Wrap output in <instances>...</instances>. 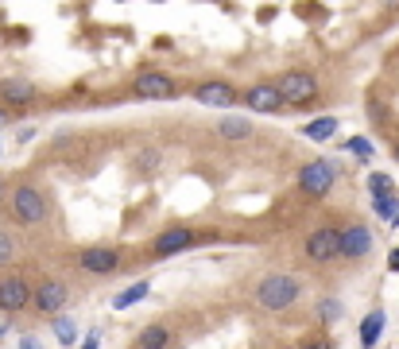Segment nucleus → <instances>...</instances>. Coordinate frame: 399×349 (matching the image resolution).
Segmentation results:
<instances>
[{"label": "nucleus", "mask_w": 399, "mask_h": 349, "mask_svg": "<svg viewBox=\"0 0 399 349\" xmlns=\"http://www.w3.org/2000/svg\"><path fill=\"white\" fill-rule=\"evenodd\" d=\"M380 330H384V315H380V310H372V315L360 322V345H376Z\"/></svg>", "instance_id": "obj_18"}, {"label": "nucleus", "mask_w": 399, "mask_h": 349, "mask_svg": "<svg viewBox=\"0 0 399 349\" xmlns=\"http://www.w3.org/2000/svg\"><path fill=\"white\" fill-rule=\"evenodd\" d=\"M159 159H163V156H159L155 148H148V151H136L132 163H136V171H151V167H159Z\"/></svg>", "instance_id": "obj_21"}, {"label": "nucleus", "mask_w": 399, "mask_h": 349, "mask_svg": "<svg viewBox=\"0 0 399 349\" xmlns=\"http://www.w3.org/2000/svg\"><path fill=\"white\" fill-rule=\"evenodd\" d=\"M337 315H341V307H337L333 299H326V303H322V318H326V322H333Z\"/></svg>", "instance_id": "obj_23"}, {"label": "nucleus", "mask_w": 399, "mask_h": 349, "mask_svg": "<svg viewBox=\"0 0 399 349\" xmlns=\"http://www.w3.org/2000/svg\"><path fill=\"white\" fill-rule=\"evenodd\" d=\"M4 334H8V326H4V322H0V338H4Z\"/></svg>", "instance_id": "obj_30"}, {"label": "nucleus", "mask_w": 399, "mask_h": 349, "mask_svg": "<svg viewBox=\"0 0 399 349\" xmlns=\"http://www.w3.org/2000/svg\"><path fill=\"white\" fill-rule=\"evenodd\" d=\"M82 349H97V330H93L90 338H85V345H82Z\"/></svg>", "instance_id": "obj_27"}, {"label": "nucleus", "mask_w": 399, "mask_h": 349, "mask_svg": "<svg viewBox=\"0 0 399 349\" xmlns=\"http://www.w3.org/2000/svg\"><path fill=\"white\" fill-rule=\"evenodd\" d=\"M307 349H333V345H330V341H326V338H322V341H310V345H307Z\"/></svg>", "instance_id": "obj_28"}, {"label": "nucleus", "mask_w": 399, "mask_h": 349, "mask_svg": "<svg viewBox=\"0 0 399 349\" xmlns=\"http://www.w3.org/2000/svg\"><path fill=\"white\" fill-rule=\"evenodd\" d=\"M333 174H337V167H333L330 159H314V163H307L299 171V186L318 198V194H326L333 186Z\"/></svg>", "instance_id": "obj_4"}, {"label": "nucleus", "mask_w": 399, "mask_h": 349, "mask_svg": "<svg viewBox=\"0 0 399 349\" xmlns=\"http://www.w3.org/2000/svg\"><path fill=\"white\" fill-rule=\"evenodd\" d=\"M66 283H59V280H43L39 287H35V295H31V303H35V310H43V315H59L62 307H66Z\"/></svg>", "instance_id": "obj_6"}, {"label": "nucleus", "mask_w": 399, "mask_h": 349, "mask_svg": "<svg viewBox=\"0 0 399 349\" xmlns=\"http://www.w3.org/2000/svg\"><path fill=\"white\" fill-rule=\"evenodd\" d=\"M20 349H43V345L35 338H24V341H20Z\"/></svg>", "instance_id": "obj_26"}, {"label": "nucleus", "mask_w": 399, "mask_h": 349, "mask_svg": "<svg viewBox=\"0 0 399 349\" xmlns=\"http://www.w3.org/2000/svg\"><path fill=\"white\" fill-rule=\"evenodd\" d=\"M12 256V241H8V237H4V233H0V264H4V260H8Z\"/></svg>", "instance_id": "obj_24"}, {"label": "nucleus", "mask_w": 399, "mask_h": 349, "mask_svg": "<svg viewBox=\"0 0 399 349\" xmlns=\"http://www.w3.org/2000/svg\"><path fill=\"white\" fill-rule=\"evenodd\" d=\"M82 268L85 272H97V275H108L120 268V256L117 249H105V245H97V249H85L82 252Z\"/></svg>", "instance_id": "obj_10"}, {"label": "nucleus", "mask_w": 399, "mask_h": 349, "mask_svg": "<svg viewBox=\"0 0 399 349\" xmlns=\"http://www.w3.org/2000/svg\"><path fill=\"white\" fill-rule=\"evenodd\" d=\"M368 186H372V194H376V198L391 194V179H388V174H372V179H368Z\"/></svg>", "instance_id": "obj_22"}, {"label": "nucleus", "mask_w": 399, "mask_h": 349, "mask_svg": "<svg viewBox=\"0 0 399 349\" xmlns=\"http://www.w3.org/2000/svg\"><path fill=\"white\" fill-rule=\"evenodd\" d=\"M136 97H148V101H159V97H171L175 93V82L167 74H159V70H144L140 78L132 82Z\"/></svg>", "instance_id": "obj_8"}, {"label": "nucleus", "mask_w": 399, "mask_h": 349, "mask_svg": "<svg viewBox=\"0 0 399 349\" xmlns=\"http://www.w3.org/2000/svg\"><path fill=\"white\" fill-rule=\"evenodd\" d=\"M295 299H299V280H295V275L275 272L256 287V307L260 310H287Z\"/></svg>", "instance_id": "obj_1"}, {"label": "nucleus", "mask_w": 399, "mask_h": 349, "mask_svg": "<svg viewBox=\"0 0 399 349\" xmlns=\"http://www.w3.org/2000/svg\"><path fill=\"white\" fill-rule=\"evenodd\" d=\"M307 256L318 260V264L341 256V233H337V229H314V233L307 237Z\"/></svg>", "instance_id": "obj_5"}, {"label": "nucleus", "mask_w": 399, "mask_h": 349, "mask_svg": "<svg viewBox=\"0 0 399 349\" xmlns=\"http://www.w3.org/2000/svg\"><path fill=\"white\" fill-rule=\"evenodd\" d=\"M190 245H194V233L186 229V225H175V229H167V233H159V237H155V252H159V256H175V252L190 249Z\"/></svg>", "instance_id": "obj_12"}, {"label": "nucleus", "mask_w": 399, "mask_h": 349, "mask_svg": "<svg viewBox=\"0 0 399 349\" xmlns=\"http://www.w3.org/2000/svg\"><path fill=\"white\" fill-rule=\"evenodd\" d=\"M148 291H151V283H148V280L132 283V287H125V291H120V295H117V299H113V307H117V310H128V307H132V303H140L144 295H148Z\"/></svg>", "instance_id": "obj_17"}, {"label": "nucleus", "mask_w": 399, "mask_h": 349, "mask_svg": "<svg viewBox=\"0 0 399 349\" xmlns=\"http://www.w3.org/2000/svg\"><path fill=\"white\" fill-rule=\"evenodd\" d=\"M12 217L20 225H39L47 217V198L35 186H16V194H12Z\"/></svg>", "instance_id": "obj_2"}, {"label": "nucleus", "mask_w": 399, "mask_h": 349, "mask_svg": "<svg viewBox=\"0 0 399 349\" xmlns=\"http://www.w3.org/2000/svg\"><path fill=\"white\" fill-rule=\"evenodd\" d=\"M55 338H59L62 345H74V341H78V326L70 322V318H55Z\"/></svg>", "instance_id": "obj_20"}, {"label": "nucleus", "mask_w": 399, "mask_h": 349, "mask_svg": "<svg viewBox=\"0 0 399 349\" xmlns=\"http://www.w3.org/2000/svg\"><path fill=\"white\" fill-rule=\"evenodd\" d=\"M302 132H307L310 140H330V136L337 132V121H333V116H322V121H310Z\"/></svg>", "instance_id": "obj_19"}, {"label": "nucleus", "mask_w": 399, "mask_h": 349, "mask_svg": "<svg viewBox=\"0 0 399 349\" xmlns=\"http://www.w3.org/2000/svg\"><path fill=\"white\" fill-rule=\"evenodd\" d=\"M217 132H221V140H248L252 125H248V121H241V116H221Z\"/></svg>", "instance_id": "obj_16"}, {"label": "nucleus", "mask_w": 399, "mask_h": 349, "mask_svg": "<svg viewBox=\"0 0 399 349\" xmlns=\"http://www.w3.org/2000/svg\"><path fill=\"white\" fill-rule=\"evenodd\" d=\"M248 109L252 113H279V105H283V93H279V85L275 82H260V85H252L248 90Z\"/></svg>", "instance_id": "obj_9"}, {"label": "nucleus", "mask_w": 399, "mask_h": 349, "mask_svg": "<svg viewBox=\"0 0 399 349\" xmlns=\"http://www.w3.org/2000/svg\"><path fill=\"white\" fill-rule=\"evenodd\" d=\"M0 194H4V183H0Z\"/></svg>", "instance_id": "obj_32"}, {"label": "nucleus", "mask_w": 399, "mask_h": 349, "mask_svg": "<svg viewBox=\"0 0 399 349\" xmlns=\"http://www.w3.org/2000/svg\"><path fill=\"white\" fill-rule=\"evenodd\" d=\"M0 97L8 101V105H27V101H35V82H24V78H4V82H0Z\"/></svg>", "instance_id": "obj_14"}, {"label": "nucleus", "mask_w": 399, "mask_h": 349, "mask_svg": "<svg viewBox=\"0 0 399 349\" xmlns=\"http://www.w3.org/2000/svg\"><path fill=\"white\" fill-rule=\"evenodd\" d=\"M194 97H198L202 105H217V109H229V105H233V101H237V93H233V85H229V82H202Z\"/></svg>", "instance_id": "obj_13"}, {"label": "nucleus", "mask_w": 399, "mask_h": 349, "mask_svg": "<svg viewBox=\"0 0 399 349\" xmlns=\"http://www.w3.org/2000/svg\"><path fill=\"white\" fill-rule=\"evenodd\" d=\"M279 93H283L287 105H307V101H314L318 82H314V74H307V70H291V74H283Z\"/></svg>", "instance_id": "obj_3"}, {"label": "nucleus", "mask_w": 399, "mask_h": 349, "mask_svg": "<svg viewBox=\"0 0 399 349\" xmlns=\"http://www.w3.org/2000/svg\"><path fill=\"white\" fill-rule=\"evenodd\" d=\"M35 291L27 287V280H20V275H8V280H0V310H24L27 303H31Z\"/></svg>", "instance_id": "obj_7"}, {"label": "nucleus", "mask_w": 399, "mask_h": 349, "mask_svg": "<svg viewBox=\"0 0 399 349\" xmlns=\"http://www.w3.org/2000/svg\"><path fill=\"white\" fill-rule=\"evenodd\" d=\"M391 268H396V272H399V249L391 252Z\"/></svg>", "instance_id": "obj_29"}, {"label": "nucleus", "mask_w": 399, "mask_h": 349, "mask_svg": "<svg viewBox=\"0 0 399 349\" xmlns=\"http://www.w3.org/2000/svg\"><path fill=\"white\" fill-rule=\"evenodd\" d=\"M349 148L357 151V156H368V151H372V148H368V140H360V136H357V140H349Z\"/></svg>", "instance_id": "obj_25"}, {"label": "nucleus", "mask_w": 399, "mask_h": 349, "mask_svg": "<svg viewBox=\"0 0 399 349\" xmlns=\"http://www.w3.org/2000/svg\"><path fill=\"white\" fill-rule=\"evenodd\" d=\"M368 249H372V233H368L365 225H349V229L341 233V256L360 260Z\"/></svg>", "instance_id": "obj_11"}, {"label": "nucleus", "mask_w": 399, "mask_h": 349, "mask_svg": "<svg viewBox=\"0 0 399 349\" xmlns=\"http://www.w3.org/2000/svg\"><path fill=\"white\" fill-rule=\"evenodd\" d=\"M0 128H4V109H0Z\"/></svg>", "instance_id": "obj_31"}, {"label": "nucleus", "mask_w": 399, "mask_h": 349, "mask_svg": "<svg viewBox=\"0 0 399 349\" xmlns=\"http://www.w3.org/2000/svg\"><path fill=\"white\" fill-rule=\"evenodd\" d=\"M396 159H399V148H396Z\"/></svg>", "instance_id": "obj_33"}, {"label": "nucleus", "mask_w": 399, "mask_h": 349, "mask_svg": "<svg viewBox=\"0 0 399 349\" xmlns=\"http://www.w3.org/2000/svg\"><path fill=\"white\" fill-rule=\"evenodd\" d=\"M136 345L140 349H167L171 345V330H167V326H144L140 330V338H136Z\"/></svg>", "instance_id": "obj_15"}]
</instances>
